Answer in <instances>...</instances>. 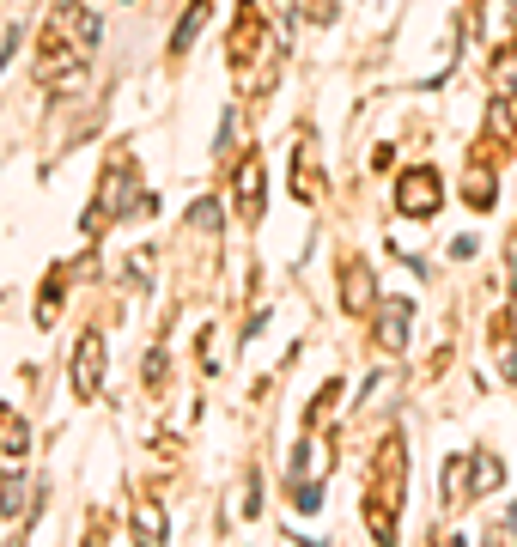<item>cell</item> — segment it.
Listing matches in <instances>:
<instances>
[{"instance_id": "obj_13", "label": "cell", "mask_w": 517, "mask_h": 547, "mask_svg": "<svg viewBox=\"0 0 517 547\" xmlns=\"http://www.w3.org/2000/svg\"><path fill=\"white\" fill-rule=\"evenodd\" d=\"M487 128H493V134H517V110H511V98H505V92L493 98V110H487Z\"/></svg>"}, {"instance_id": "obj_2", "label": "cell", "mask_w": 517, "mask_h": 547, "mask_svg": "<svg viewBox=\"0 0 517 547\" xmlns=\"http://www.w3.org/2000/svg\"><path fill=\"white\" fill-rule=\"evenodd\" d=\"M396 207H402L408 219H432L438 207H445V189H438V171H426V165L402 171V183H396Z\"/></svg>"}, {"instance_id": "obj_15", "label": "cell", "mask_w": 517, "mask_h": 547, "mask_svg": "<svg viewBox=\"0 0 517 547\" xmlns=\"http://www.w3.org/2000/svg\"><path fill=\"white\" fill-rule=\"evenodd\" d=\"M25 493H31V487H25L19 475H13V481H0V511H7V517H19V511H25Z\"/></svg>"}, {"instance_id": "obj_6", "label": "cell", "mask_w": 517, "mask_h": 547, "mask_svg": "<svg viewBox=\"0 0 517 547\" xmlns=\"http://www.w3.org/2000/svg\"><path fill=\"white\" fill-rule=\"evenodd\" d=\"M292 195L299 201H323V177H317V146L299 140V159H292Z\"/></svg>"}, {"instance_id": "obj_1", "label": "cell", "mask_w": 517, "mask_h": 547, "mask_svg": "<svg viewBox=\"0 0 517 547\" xmlns=\"http://www.w3.org/2000/svg\"><path fill=\"white\" fill-rule=\"evenodd\" d=\"M402 475H408V444H402V438H384L378 468H372V487H365V523H372V535H378V541H396Z\"/></svg>"}, {"instance_id": "obj_4", "label": "cell", "mask_w": 517, "mask_h": 547, "mask_svg": "<svg viewBox=\"0 0 517 547\" xmlns=\"http://www.w3.org/2000/svg\"><path fill=\"white\" fill-rule=\"evenodd\" d=\"M98 389H104V341L86 335L73 347V396H98Z\"/></svg>"}, {"instance_id": "obj_16", "label": "cell", "mask_w": 517, "mask_h": 547, "mask_svg": "<svg viewBox=\"0 0 517 547\" xmlns=\"http://www.w3.org/2000/svg\"><path fill=\"white\" fill-rule=\"evenodd\" d=\"M189 225H201V231H219V207H213V201H201V207L189 213Z\"/></svg>"}, {"instance_id": "obj_11", "label": "cell", "mask_w": 517, "mask_h": 547, "mask_svg": "<svg viewBox=\"0 0 517 547\" xmlns=\"http://www.w3.org/2000/svg\"><path fill=\"white\" fill-rule=\"evenodd\" d=\"M134 529H140L146 541H165V511H159L153 499H140V505H134Z\"/></svg>"}, {"instance_id": "obj_9", "label": "cell", "mask_w": 517, "mask_h": 547, "mask_svg": "<svg viewBox=\"0 0 517 547\" xmlns=\"http://www.w3.org/2000/svg\"><path fill=\"white\" fill-rule=\"evenodd\" d=\"M31 450V432L19 414H0V456H25Z\"/></svg>"}, {"instance_id": "obj_5", "label": "cell", "mask_w": 517, "mask_h": 547, "mask_svg": "<svg viewBox=\"0 0 517 547\" xmlns=\"http://www.w3.org/2000/svg\"><path fill=\"white\" fill-rule=\"evenodd\" d=\"M341 304H347V310H372V304H378L372 268H365L359 256H347V262H341Z\"/></svg>"}, {"instance_id": "obj_7", "label": "cell", "mask_w": 517, "mask_h": 547, "mask_svg": "<svg viewBox=\"0 0 517 547\" xmlns=\"http://www.w3.org/2000/svg\"><path fill=\"white\" fill-rule=\"evenodd\" d=\"M262 177H268L262 159H244V165H238V207H244V219L262 213Z\"/></svg>"}, {"instance_id": "obj_14", "label": "cell", "mask_w": 517, "mask_h": 547, "mask_svg": "<svg viewBox=\"0 0 517 547\" xmlns=\"http://www.w3.org/2000/svg\"><path fill=\"white\" fill-rule=\"evenodd\" d=\"M493 86H499V92H505V98H511V92H517V49H505V55H499V61H493Z\"/></svg>"}, {"instance_id": "obj_8", "label": "cell", "mask_w": 517, "mask_h": 547, "mask_svg": "<svg viewBox=\"0 0 517 547\" xmlns=\"http://www.w3.org/2000/svg\"><path fill=\"white\" fill-rule=\"evenodd\" d=\"M463 207H469V213H487V207H493V171H487V165H481V171L469 165V177H463Z\"/></svg>"}, {"instance_id": "obj_10", "label": "cell", "mask_w": 517, "mask_h": 547, "mask_svg": "<svg viewBox=\"0 0 517 547\" xmlns=\"http://www.w3.org/2000/svg\"><path fill=\"white\" fill-rule=\"evenodd\" d=\"M469 475H475V487H481V493H493V487L505 481V468H499V456H493V450H481V456H469Z\"/></svg>"}, {"instance_id": "obj_12", "label": "cell", "mask_w": 517, "mask_h": 547, "mask_svg": "<svg viewBox=\"0 0 517 547\" xmlns=\"http://www.w3.org/2000/svg\"><path fill=\"white\" fill-rule=\"evenodd\" d=\"M469 481H475V475H469V456H457V462L445 468V505H463V499H469V493H463Z\"/></svg>"}, {"instance_id": "obj_3", "label": "cell", "mask_w": 517, "mask_h": 547, "mask_svg": "<svg viewBox=\"0 0 517 547\" xmlns=\"http://www.w3.org/2000/svg\"><path fill=\"white\" fill-rule=\"evenodd\" d=\"M408 323H414V298H378V347L384 353L408 347Z\"/></svg>"}]
</instances>
